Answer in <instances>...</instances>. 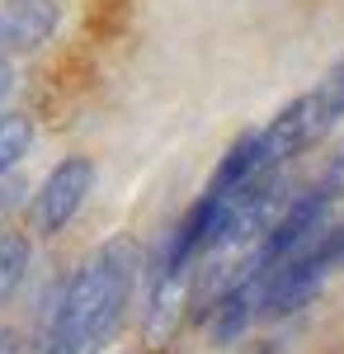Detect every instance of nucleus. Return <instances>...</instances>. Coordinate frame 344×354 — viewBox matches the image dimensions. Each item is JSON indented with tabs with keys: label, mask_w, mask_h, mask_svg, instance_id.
Here are the masks:
<instances>
[{
	"label": "nucleus",
	"mask_w": 344,
	"mask_h": 354,
	"mask_svg": "<svg viewBox=\"0 0 344 354\" xmlns=\"http://www.w3.org/2000/svg\"><path fill=\"white\" fill-rule=\"evenodd\" d=\"M316 100H321V109H325V118L335 123V118H344V57L325 71V81L316 85Z\"/></svg>",
	"instance_id": "obj_8"
},
{
	"label": "nucleus",
	"mask_w": 344,
	"mask_h": 354,
	"mask_svg": "<svg viewBox=\"0 0 344 354\" xmlns=\"http://www.w3.org/2000/svg\"><path fill=\"white\" fill-rule=\"evenodd\" d=\"M133 245L118 241L95 250L85 265L76 270V279L61 293V312H57V330L48 354H85L118 326L128 293H133Z\"/></svg>",
	"instance_id": "obj_1"
},
{
	"label": "nucleus",
	"mask_w": 344,
	"mask_h": 354,
	"mask_svg": "<svg viewBox=\"0 0 344 354\" xmlns=\"http://www.w3.org/2000/svg\"><path fill=\"white\" fill-rule=\"evenodd\" d=\"M52 28H57L52 0H5L0 5V43H10V48H38L52 38Z\"/></svg>",
	"instance_id": "obj_4"
},
{
	"label": "nucleus",
	"mask_w": 344,
	"mask_h": 354,
	"mask_svg": "<svg viewBox=\"0 0 344 354\" xmlns=\"http://www.w3.org/2000/svg\"><path fill=\"white\" fill-rule=\"evenodd\" d=\"M255 170H265V137L260 133H240L236 142L227 147V156H222V165H217L208 194L212 198H231V194L245 189V180H250Z\"/></svg>",
	"instance_id": "obj_5"
},
{
	"label": "nucleus",
	"mask_w": 344,
	"mask_h": 354,
	"mask_svg": "<svg viewBox=\"0 0 344 354\" xmlns=\"http://www.w3.org/2000/svg\"><path fill=\"white\" fill-rule=\"evenodd\" d=\"M24 274H28V241L10 232V236H0V307L24 283Z\"/></svg>",
	"instance_id": "obj_6"
},
{
	"label": "nucleus",
	"mask_w": 344,
	"mask_h": 354,
	"mask_svg": "<svg viewBox=\"0 0 344 354\" xmlns=\"http://www.w3.org/2000/svg\"><path fill=\"white\" fill-rule=\"evenodd\" d=\"M316 189L325 194V198L344 189V142H340V151H335V161L325 165V175H321V185H316Z\"/></svg>",
	"instance_id": "obj_9"
},
{
	"label": "nucleus",
	"mask_w": 344,
	"mask_h": 354,
	"mask_svg": "<svg viewBox=\"0 0 344 354\" xmlns=\"http://www.w3.org/2000/svg\"><path fill=\"white\" fill-rule=\"evenodd\" d=\"M90 185H95V165L85 161V156H66L61 165H52V175L33 194V227H38L43 236L61 232V227L80 213Z\"/></svg>",
	"instance_id": "obj_2"
},
{
	"label": "nucleus",
	"mask_w": 344,
	"mask_h": 354,
	"mask_svg": "<svg viewBox=\"0 0 344 354\" xmlns=\"http://www.w3.org/2000/svg\"><path fill=\"white\" fill-rule=\"evenodd\" d=\"M325 133H330V118H325V109H321L316 90H312V95L283 104L278 118L260 133L265 137V165H278V161H288V156H302V151H307L312 142H321Z\"/></svg>",
	"instance_id": "obj_3"
},
{
	"label": "nucleus",
	"mask_w": 344,
	"mask_h": 354,
	"mask_svg": "<svg viewBox=\"0 0 344 354\" xmlns=\"http://www.w3.org/2000/svg\"><path fill=\"white\" fill-rule=\"evenodd\" d=\"M28 147H33V123L24 113H5L0 118V175L10 165H19V156H28Z\"/></svg>",
	"instance_id": "obj_7"
}]
</instances>
